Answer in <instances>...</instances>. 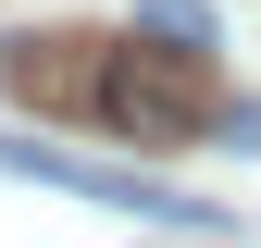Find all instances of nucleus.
<instances>
[{
  "label": "nucleus",
  "mask_w": 261,
  "mask_h": 248,
  "mask_svg": "<svg viewBox=\"0 0 261 248\" xmlns=\"http://www.w3.org/2000/svg\"><path fill=\"white\" fill-rule=\"evenodd\" d=\"M87 112L112 124V137L137 149H174V137H212L224 124V87H212V50H100V75H87Z\"/></svg>",
  "instance_id": "f257e3e1"
},
{
  "label": "nucleus",
  "mask_w": 261,
  "mask_h": 248,
  "mask_svg": "<svg viewBox=\"0 0 261 248\" xmlns=\"http://www.w3.org/2000/svg\"><path fill=\"white\" fill-rule=\"evenodd\" d=\"M0 174H38V186H62V199H100V211H137V224H187V236H212V199H187V186H162V174H124V162H75V149L0 137Z\"/></svg>",
  "instance_id": "f03ea898"
},
{
  "label": "nucleus",
  "mask_w": 261,
  "mask_h": 248,
  "mask_svg": "<svg viewBox=\"0 0 261 248\" xmlns=\"http://www.w3.org/2000/svg\"><path fill=\"white\" fill-rule=\"evenodd\" d=\"M137 25L174 38V50H212V13H199V0H137Z\"/></svg>",
  "instance_id": "7ed1b4c3"
}]
</instances>
